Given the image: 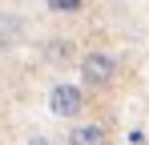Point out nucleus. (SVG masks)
<instances>
[{"label":"nucleus","instance_id":"obj_1","mask_svg":"<svg viewBox=\"0 0 149 145\" xmlns=\"http://www.w3.org/2000/svg\"><path fill=\"white\" fill-rule=\"evenodd\" d=\"M81 77H85L89 85H109V81L117 77V61H113L109 52H89V56L81 61Z\"/></svg>","mask_w":149,"mask_h":145},{"label":"nucleus","instance_id":"obj_2","mask_svg":"<svg viewBox=\"0 0 149 145\" xmlns=\"http://www.w3.org/2000/svg\"><path fill=\"white\" fill-rule=\"evenodd\" d=\"M49 105H52V113H56V117H77V113H81V105H85V97H81L77 85H65V81H61V85L49 93Z\"/></svg>","mask_w":149,"mask_h":145},{"label":"nucleus","instance_id":"obj_3","mask_svg":"<svg viewBox=\"0 0 149 145\" xmlns=\"http://www.w3.org/2000/svg\"><path fill=\"white\" fill-rule=\"evenodd\" d=\"M109 141V133H105V125H77L69 145H105Z\"/></svg>","mask_w":149,"mask_h":145},{"label":"nucleus","instance_id":"obj_4","mask_svg":"<svg viewBox=\"0 0 149 145\" xmlns=\"http://www.w3.org/2000/svg\"><path fill=\"white\" fill-rule=\"evenodd\" d=\"M52 12H81L85 8V0H49Z\"/></svg>","mask_w":149,"mask_h":145},{"label":"nucleus","instance_id":"obj_5","mask_svg":"<svg viewBox=\"0 0 149 145\" xmlns=\"http://www.w3.org/2000/svg\"><path fill=\"white\" fill-rule=\"evenodd\" d=\"M28 145H52V141H45V137H32V141H28Z\"/></svg>","mask_w":149,"mask_h":145}]
</instances>
